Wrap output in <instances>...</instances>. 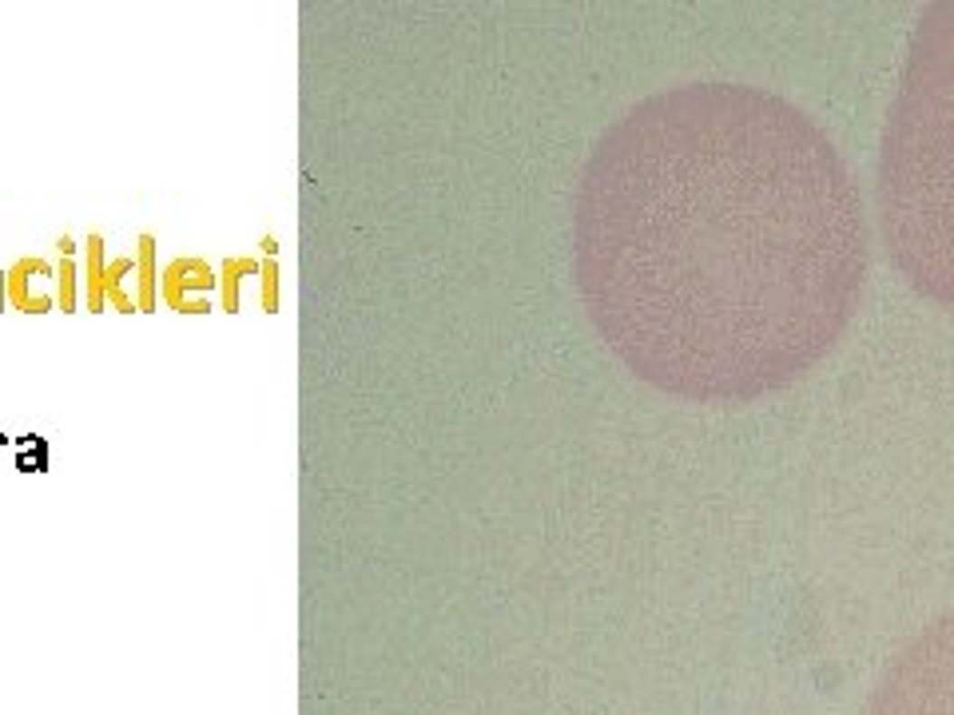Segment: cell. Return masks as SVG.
<instances>
[{
	"label": "cell",
	"mask_w": 954,
	"mask_h": 715,
	"mask_svg": "<svg viewBox=\"0 0 954 715\" xmlns=\"http://www.w3.org/2000/svg\"><path fill=\"white\" fill-rule=\"evenodd\" d=\"M867 270L847 159L768 88L652 92L592 151L581 287L617 358L672 398L712 406L796 386L855 322Z\"/></svg>",
	"instance_id": "cell-1"
},
{
	"label": "cell",
	"mask_w": 954,
	"mask_h": 715,
	"mask_svg": "<svg viewBox=\"0 0 954 715\" xmlns=\"http://www.w3.org/2000/svg\"><path fill=\"white\" fill-rule=\"evenodd\" d=\"M875 215L902 283L954 315V0L911 28L879 136Z\"/></svg>",
	"instance_id": "cell-2"
},
{
	"label": "cell",
	"mask_w": 954,
	"mask_h": 715,
	"mask_svg": "<svg viewBox=\"0 0 954 715\" xmlns=\"http://www.w3.org/2000/svg\"><path fill=\"white\" fill-rule=\"evenodd\" d=\"M867 715H954V608L891 660Z\"/></svg>",
	"instance_id": "cell-3"
},
{
	"label": "cell",
	"mask_w": 954,
	"mask_h": 715,
	"mask_svg": "<svg viewBox=\"0 0 954 715\" xmlns=\"http://www.w3.org/2000/svg\"><path fill=\"white\" fill-rule=\"evenodd\" d=\"M187 290H203L211 295L215 290V270H211L203 259H172V263L164 267V275H159V295L172 302L175 310H184V315H207L211 306H199V302H191Z\"/></svg>",
	"instance_id": "cell-4"
},
{
	"label": "cell",
	"mask_w": 954,
	"mask_h": 715,
	"mask_svg": "<svg viewBox=\"0 0 954 715\" xmlns=\"http://www.w3.org/2000/svg\"><path fill=\"white\" fill-rule=\"evenodd\" d=\"M52 275V267L44 263V259H20L5 270V295L13 302L16 310H28V315H44V310L56 306V295H36L33 283L36 278H48Z\"/></svg>",
	"instance_id": "cell-5"
},
{
	"label": "cell",
	"mask_w": 954,
	"mask_h": 715,
	"mask_svg": "<svg viewBox=\"0 0 954 715\" xmlns=\"http://www.w3.org/2000/svg\"><path fill=\"white\" fill-rule=\"evenodd\" d=\"M136 306L139 310H152L156 306V295H159V275H156V239L139 235L136 239Z\"/></svg>",
	"instance_id": "cell-6"
},
{
	"label": "cell",
	"mask_w": 954,
	"mask_h": 715,
	"mask_svg": "<svg viewBox=\"0 0 954 715\" xmlns=\"http://www.w3.org/2000/svg\"><path fill=\"white\" fill-rule=\"evenodd\" d=\"M104 235H88V243H84V302H88V310H104Z\"/></svg>",
	"instance_id": "cell-7"
},
{
	"label": "cell",
	"mask_w": 954,
	"mask_h": 715,
	"mask_svg": "<svg viewBox=\"0 0 954 715\" xmlns=\"http://www.w3.org/2000/svg\"><path fill=\"white\" fill-rule=\"evenodd\" d=\"M255 259H223V310H239V287H243V278H255L259 275Z\"/></svg>",
	"instance_id": "cell-8"
},
{
	"label": "cell",
	"mask_w": 954,
	"mask_h": 715,
	"mask_svg": "<svg viewBox=\"0 0 954 715\" xmlns=\"http://www.w3.org/2000/svg\"><path fill=\"white\" fill-rule=\"evenodd\" d=\"M56 302L64 310L76 306V263L68 255H60V267H56Z\"/></svg>",
	"instance_id": "cell-9"
},
{
	"label": "cell",
	"mask_w": 954,
	"mask_h": 715,
	"mask_svg": "<svg viewBox=\"0 0 954 715\" xmlns=\"http://www.w3.org/2000/svg\"><path fill=\"white\" fill-rule=\"evenodd\" d=\"M259 275H263V310H275L279 306V263L275 259H263Z\"/></svg>",
	"instance_id": "cell-10"
},
{
	"label": "cell",
	"mask_w": 954,
	"mask_h": 715,
	"mask_svg": "<svg viewBox=\"0 0 954 715\" xmlns=\"http://www.w3.org/2000/svg\"><path fill=\"white\" fill-rule=\"evenodd\" d=\"M5 302H8V295H5V270H0V310H5Z\"/></svg>",
	"instance_id": "cell-11"
}]
</instances>
